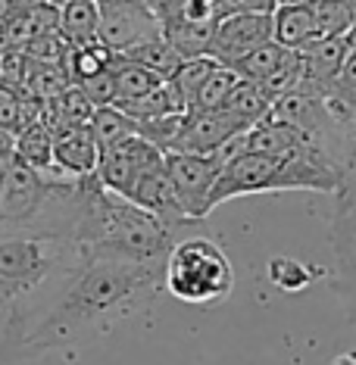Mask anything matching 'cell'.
Instances as JSON below:
<instances>
[{"label": "cell", "mask_w": 356, "mask_h": 365, "mask_svg": "<svg viewBox=\"0 0 356 365\" xmlns=\"http://www.w3.org/2000/svg\"><path fill=\"white\" fill-rule=\"evenodd\" d=\"M163 269L119 259H81L66 281L60 300L29 340L35 346H60L91 331H103L113 322L138 312L160 290Z\"/></svg>", "instance_id": "6da1fadb"}, {"label": "cell", "mask_w": 356, "mask_h": 365, "mask_svg": "<svg viewBox=\"0 0 356 365\" xmlns=\"http://www.w3.org/2000/svg\"><path fill=\"white\" fill-rule=\"evenodd\" d=\"M163 287L181 303L213 306L231 294L235 269L216 240L181 237L163 262Z\"/></svg>", "instance_id": "7a4b0ae2"}, {"label": "cell", "mask_w": 356, "mask_h": 365, "mask_svg": "<svg viewBox=\"0 0 356 365\" xmlns=\"http://www.w3.org/2000/svg\"><path fill=\"white\" fill-rule=\"evenodd\" d=\"M60 240L44 237H0V294L19 297L47 281L60 259Z\"/></svg>", "instance_id": "3957f363"}, {"label": "cell", "mask_w": 356, "mask_h": 365, "mask_svg": "<svg viewBox=\"0 0 356 365\" xmlns=\"http://www.w3.org/2000/svg\"><path fill=\"white\" fill-rule=\"evenodd\" d=\"M60 185L29 169L16 153L0 169V225H29L47 210Z\"/></svg>", "instance_id": "277c9868"}, {"label": "cell", "mask_w": 356, "mask_h": 365, "mask_svg": "<svg viewBox=\"0 0 356 365\" xmlns=\"http://www.w3.org/2000/svg\"><path fill=\"white\" fill-rule=\"evenodd\" d=\"M275 190H285V165H281V160L256 153H235L222 163L216 185L210 190V212L231 200V197L275 194Z\"/></svg>", "instance_id": "5b68a950"}, {"label": "cell", "mask_w": 356, "mask_h": 365, "mask_svg": "<svg viewBox=\"0 0 356 365\" xmlns=\"http://www.w3.org/2000/svg\"><path fill=\"white\" fill-rule=\"evenodd\" d=\"M163 165L185 215L194 222H203L210 215V190L216 185L222 160L200 153H163Z\"/></svg>", "instance_id": "8992f818"}, {"label": "cell", "mask_w": 356, "mask_h": 365, "mask_svg": "<svg viewBox=\"0 0 356 365\" xmlns=\"http://www.w3.org/2000/svg\"><path fill=\"white\" fill-rule=\"evenodd\" d=\"M160 163H163L160 147H153L151 140L135 135V138L122 140V144L110 147V150H101V163H97L94 178L101 181V187L110 190V194L128 197L131 187L138 185V178Z\"/></svg>", "instance_id": "52a82bcc"}, {"label": "cell", "mask_w": 356, "mask_h": 365, "mask_svg": "<svg viewBox=\"0 0 356 365\" xmlns=\"http://www.w3.org/2000/svg\"><path fill=\"white\" fill-rule=\"evenodd\" d=\"M163 35L160 19L151 13L144 0H119V4H101V29L97 41L113 53H126L131 47L144 44Z\"/></svg>", "instance_id": "ba28073f"}, {"label": "cell", "mask_w": 356, "mask_h": 365, "mask_svg": "<svg viewBox=\"0 0 356 365\" xmlns=\"http://www.w3.org/2000/svg\"><path fill=\"white\" fill-rule=\"evenodd\" d=\"M272 38V13H247V16H228L216 22L213 31V47L210 56L219 66H238L244 56L260 51Z\"/></svg>", "instance_id": "9c48e42d"}, {"label": "cell", "mask_w": 356, "mask_h": 365, "mask_svg": "<svg viewBox=\"0 0 356 365\" xmlns=\"http://www.w3.org/2000/svg\"><path fill=\"white\" fill-rule=\"evenodd\" d=\"M244 128L225 110H191L185 113L178 128V138L169 153H200V156H219Z\"/></svg>", "instance_id": "30bf717a"}, {"label": "cell", "mask_w": 356, "mask_h": 365, "mask_svg": "<svg viewBox=\"0 0 356 365\" xmlns=\"http://www.w3.org/2000/svg\"><path fill=\"white\" fill-rule=\"evenodd\" d=\"M350 53V38L347 35H328V38H319L316 44H310L306 51L300 53L303 60V76H300V85L297 91L300 94H310V97H325L331 85H335L337 72Z\"/></svg>", "instance_id": "8fae6325"}, {"label": "cell", "mask_w": 356, "mask_h": 365, "mask_svg": "<svg viewBox=\"0 0 356 365\" xmlns=\"http://www.w3.org/2000/svg\"><path fill=\"white\" fill-rule=\"evenodd\" d=\"M128 203H135L138 210L156 215V219L163 222V225L181 231L185 225H197L194 219H188L185 210H181L178 197H176V187H172L169 175H166V165H153L151 172H144V175L138 178V185L131 187V194L126 197Z\"/></svg>", "instance_id": "7c38bea8"}, {"label": "cell", "mask_w": 356, "mask_h": 365, "mask_svg": "<svg viewBox=\"0 0 356 365\" xmlns=\"http://www.w3.org/2000/svg\"><path fill=\"white\" fill-rule=\"evenodd\" d=\"M97 163H101V147L88 125L54 131V169L60 175L72 181L91 178L97 172Z\"/></svg>", "instance_id": "4fadbf2b"}, {"label": "cell", "mask_w": 356, "mask_h": 365, "mask_svg": "<svg viewBox=\"0 0 356 365\" xmlns=\"http://www.w3.org/2000/svg\"><path fill=\"white\" fill-rule=\"evenodd\" d=\"M272 38L285 51L303 53L310 44H316L322 38L316 6L312 0H291V4H278L272 13Z\"/></svg>", "instance_id": "5bb4252c"}, {"label": "cell", "mask_w": 356, "mask_h": 365, "mask_svg": "<svg viewBox=\"0 0 356 365\" xmlns=\"http://www.w3.org/2000/svg\"><path fill=\"white\" fill-rule=\"evenodd\" d=\"M56 10H60L56 31L63 35L66 44H94L97 29H101V4L97 0H66Z\"/></svg>", "instance_id": "9a60e30c"}, {"label": "cell", "mask_w": 356, "mask_h": 365, "mask_svg": "<svg viewBox=\"0 0 356 365\" xmlns=\"http://www.w3.org/2000/svg\"><path fill=\"white\" fill-rule=\"evenodd\" d=\"M13 153L19 156L29 169H35L38 175H47L54 169V131L44 122H29L26 128L16 131L13 138Z\"/></svg>", "instance_id": "2e32d148"}, {"label": "cell", "mask_w": 356, "mask_h": 365, "mask_svg": "<svg viewBox=\"0 0 356 365\" xmlns=\"http://www.w3.org/2000/svg\"><path fill=\"white\" fill-rule=\"evenodd\" d=\"M213 31H216V22H188V19L163 22V38L176 47V53L181 56V60L210 56Z\"/></svg>", "instance_id": "e0dca14e"}, {"label": "cell", "mask_w": 356, "mask_h": 365, "mask_svg": "<svg viewBox=\"0 0 356 365\" xmlns=\"http://www.w3.org/2000/svg\"><path fill=\"white\" fill-rule=\"evenodd\" d=\"M119 56H122V60H128V63H135V66H141V69H147L151 76H156L160 81H169V78L178 72V66L185 63V60H181V56L176 53V47H172L163 35L144 41V44L131 47V51L119 53Z\"/></svg>", "instance_id": "ac0fdd59"}, {"label": "cell", "mask_w": 356, "mask_h": 365, "mask_svg": "<svg viewBox=\"0 0 356 365\" xmlns=\"http://www.w3.org/2000/svg\"><path fill=\"white\" fill-rule=\"evenodd\" d=\"M231 119L238 122L244 131L247 128H253L256 122H263L269 115V110H272V101L266 94H263L260 88L253 85V81H238L235 85V91L228 94V101H225V106H222Z\"/></svg>", "instance_id": "d6986e66"}, {"label": "cell", "mask_w": 356, "mask_h": 365, "mask_svg": "<svg viewBox=\"0 0 356 365\" xmlns=\"http://www.w3.org/2000/svg\"><path fill=\"white\" fill-rule=\"evenodd\" d=\"M113 51H106L101 41L94 44H69L66 51V60H63V72L69 76L72 85H81V81L101 76L113 66Z\"/></svg>", "instance_id": "ffe728a7"}, {"label": "cell", "mask_w": 356, "mask_h": 365, "mask_svg": "<svg viewBox=\"0 0 356 365\" xmlns=\"http://www.w3.org/2000/svg\"><path fill=\"white\" fill-rule=\"evenodd\" d=\"M88 128H91V135H94L101 150H110V147L138 135V122L128 119L119 106H97L94 115H91V122H88Z\"/></svg>", "instance_id": "44dd1931"}, {"label": "cell", "mask_w": 356, "mask_h": 365, "mask_svg": "<svg viewBox=\"0 0 356 365\" xmlns=\"http://www.w3.org/2000/svg\"><path fill=\"white\" fill-rule=\"evenodd\" d=\"M319 275H322L319 269L306 265L303 259H297V256H272L266 265L269 284L281 290V294H300V290L310 287Z\"/></svg>", "instance_id": "7402d4cb"}, {"label": "cell", "mask_w": 356, "mask_h": 365, "mask_svg": "<svg viewBox=\"0 0 356 365\" xmlns=\"http://www.w3.org/2000/svg\"><path fill=\"white\" fill-rule=\"evenodd\" d=\"M119 110L128 115V119H135L138 125L141 122H153V119H163V115H172V113H185L176 97V91H172L169 81H163V85H156L153 91H147V94H141L138 101H128V103H119Z\"/></svg>", "instance_id": "603a6c76"}, {"label": "cell", "mask_w": 356, "mask_h": 365, "mask_svg": "<svg viewBox=\"0 0 356 365\" xmlns=\"http://www.w3.org/2000/svg\"><path fill=\"white\" fill-rule=\"evenodd\" d=\"M113 78H116V106L119 103H128V101H138L141 94H147V91H153L156 85H163L156 76H151L147 69H141V66L122 60L119 53L113 56Z\"/></svg>", "instance_id": "cb8c5ba5"}, {"label": "cell", "mask_w": 356, "mask_h": 365, "mask_svg": "<svg viewBox=\"0 0 356 365\" xmlns=\"http://www.w3.org/2000/svg\"><path fill=\"white\" fill-rule=\"evenodd\" d=\"M216 60L213 56H197V60H185L178 66V72L169 78V85L172 91H176V97H178V103H181V110H191L194 106V97H197V91L203 88V81L210 78V72L216 69Z\"/></svg>", "instance_id": "d4e9b609"}, {"label": "cell", "mask_w": 356, "mask_h": 365, "mask_svg": "<svg viewBox=\"0 0 356 365\" xmlns=\"http://www.w3.org/2000/svg\"><path fill=\"white\" fill-rule=\"evenodd\" d=\"M238 81H241V78H238L235 69H228V66H216V69L210 72V78L203 81V88L197 91L191 110H203V113L222 110V106H225V101H228V94L235 91ZM191 110H188V113H191Z\"/></svg>", "instance_id": "484cf974"}, {"label": "cell", "mask_w": 356, "mask_h": 365, "mask_svg": "<svg viewBox=\"0 0 356 365\" xmlns=\"http://www.w3.org/2000/svg\"><path fill=\"white\" fill-rule=\"evenodd\" d=\"M285 47L275 44V41H269V44H263L260 51H253L250 56H244L238 66H231V69L238 72V78H244V81H253V85H260L263 78L269 76L275 66L285 60Z\"/></svg>", "instance_id": "4316f807"}, {"label": "cell", "mask_w": 356, "mask_h": 365, "mask_svg": "<svg viewBox=\"0 0 356 365\" xmlns=\"http://www.w3.org/2000/svg\"><path fill=\"white\" fill-rule=\"evenodd\" d=\"M322 38L347 35L353 26V0H312Z\"/></svg>", "instance_id": "83f0119b"}, {"label": "cell", "mask_w": 356, "mask_h": 365, "mask_svg": "<svg viewBox=\"0 0 356 365\" xmlns=\"http://www.w3.org/2000/svg\"><path fill=\"white\" fill-rule=\"evenodd\" d=\"M66 51H69V44L63 41V35L60 31H51V35H41L35 41H29V44L19 51V56L26 63H35V66H63Z\"/></svg>", "instance_id": "f1b7e54d"}, {"label": "cell", "mask_w": 356, "mask_h": 365, "mask_svg": "<svg viewBox=\"0 0 356 365\" xmlns=\"http://www.w3.org/2000/svg\"><path fill=\"white\" fill-rule=\"evenodd\" d=\"M19 128H22V94L19 88L0 81V131L16 138Z\"/></svg>", "instance_id": "f546056e"}, {"label": "cell", "mask_w": 356, "mask_h": 365, "mask_svg": "<svg viewBox=\"0 0 356 365\" xmlns=\"http://www.w3.org/2000/svg\"><path fill=\"white\" fill-rule=\"evenodd\" d=\"M328 97H335V101H341L350 106V110H356V44H350V53H347V60L341 66V72H337L335 85H331Z\"/></svg>", "instance_id": "4dcf8cb0"}, {"label": "cell", "mask_w": 356, "mask_h": 365, "mask_svg": "<svg viewBox=\"0 0 356 365\" xmlns=\"http://www.w3.org/2000/svg\"><path fill=\"white\" fill-rule=\"evenodd\" d=\"M81 94L91 101V106H116V78H113V69H106L101 72V76H94V78H88V81H81Z\"/></svg>", "instance_id": "1f68e13d"}, {"label": "cell", "mask_w": 356, "mask_h": 365, "mask_svg": "<svg viewBox=\"0 0 356 365\" xmlns=\"http://www.w3.org/2000/svg\"><path fill=\"white\" fill-rule=\"evenodd\" d=\"M278 0H213V13L219 19L228 16H247V13H275Z\"/></svg>", "instance_id": "d6a6232c"}, {"label": "cell", "mask_w": 356, "mask_h": 365, "mask_svg": "<svg viewBox=\"0 0 356 365\" xmlns=\"http://www.w3.org/2000/svg\"><path fill=\"white\" fill-rule=\"evenodd\" d=\"M337 294H341V303L350 315V322L356 325V269L337 272Z\"/></svg>", "instance_id": "836d02e7"}, {"label": "cell", "mask_w": 356, "mask_h": 365, "mask_svg": "<svg viewBox=\"0 0 356 365\" xmlns=\"http://www.w3.org/2000/svg\"><path fill=\"white\" fill-rule=\"evenodd\" d=\"M144 4L151 6V13L156 16V19H160V26H163V22L176 19V16H178V10H181V4H185V0H144Z\"/></svg>", "instance_id": "e575fe53"}, {"label": "cell", "mask_w": 356, "mask_h": 365, "mask_svg": "<svg viewBox=\"0 0 356 365\" xmlns=\"http://www.w3.org/2000/svg\"><path fill=\"white\" fill-rule=\"evenodd\" d=\"M350 181H356V128H353V138H350V153H347V163H344V172H341V187L350 185Z\"/></svg>", "instance_id": "d590c367"}, {"label": "cell", "mask_w": 356, "mask_h": 365, "mask_svg": "<svg viewBox=\"0 0 356 365\" xmlns=\"http://www.w3.org/2000/svg\"><path fill=\"white\" fill-rule=\"evenodd\" d=\"M13 153V135H6V131H0V165L10 160Z\"/></svg>", "instance_id": "8d00e7d4"}, {"label": "cell", "mask_w": 356, "mask_h": 365, "mask_svg": "<svg viewBox=\"0 0 356 365\" xmlns=\"http://www.w3.org/2000/svg\"><path fill=\"white\" fill-rule=\"evenodd\" d=\"M51 0H13V10H29V6H44Z\"/></svg>", "instance_id": "74e56055"}, {"label": "cell", "mask_w": 356, "mask_h": 365, "mask_svg": "<svg viewBox=\"0 0 356 365\" xmlns=\"http://www.w3.org/2000/svg\"><path fill=\"white\" fill-rule=\"evenodd\" d=\"M331 365H356V350H347L341 356H335V362Z\"/></svg>", "instance_id": "f35d334b"}, {"label": "cell", "mask_w": 356, "mask_h": 365, "mask_svg": "<svg viewBox=\"0 0 356 365\" xmlns=\"http://www.w3.org/2000/svg\"><path fill=\"white\" fill-rule=\"evenodd\" d=\"M6 56H10V53L0 51V81H4V76H6Z\"/></svg>", "instance_id": "ab89813d"}, {"label": "cell", "mask_w": 356, "mask_h": 365, "mask_svg": "<svg viewBox=\"0 0 356 365\" xmlns=\"http://www.w3.org/2000/svg\"><path fill=\"white\" fill-rule=\"evenodd\" d=\"M97 4H119V0H97Z\"/></svg>", "instance_id": "60d3db41"}, {"label": "cell", "mask_w": 356, "mask_h": 365, "mask_svg": "<svg viewBox=\"0 0 356 365\" xmlns=\"http://www.w3.org/2000/svg\"><path fill=\"white\" fill-rule=\"evenodd\" d=\"M51 4H54V6H60V4H66V0H51Z\"/></svg>", "instance_id": "b9f144b4"}, {"label": "cell", "mask_w": 356, "mask_h": 365, "mask_svg": "<svg viewBox=\"0 0 356 365\" xmlns=\"http://www.w3.org/2000/svg\"><path fill=\"white\" fill-rule=\"evenodd\" d=\"M278 4H291V0H278ZM278 4H275V6H278Z\"/></svg>", "instance_id": "7bdbcfd3"}]
</instances>
